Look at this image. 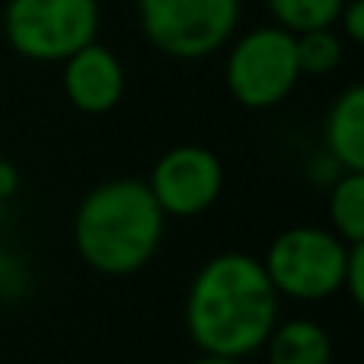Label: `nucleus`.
<instances>
[{"label":"nucleus","mask_w":364,"mask_h":364,"mask_svg":"<svg viewBox=\"0 0 364 364\" xmlns=\"http://www.w3.org/2000/svg\"><path fill=\"white\" fill-rule=\"evenodd\" d=\"M144 38L166 58L201 61L227 48L243 0H134Z\"/></svg>","instance_id":"20e7f679"},{"label":"nucleus","mask_w":364,"mask_h":364,"mask_svg":"<svg viewBox=\"0 0 364 364\" xmlns=\"http://www.w3.org/2000/svg\"><path fill=\"white\" fill-rule=\"evenodd\" d=\"M346 0H265L269 16L278 29L291 36H304L314 29H329L339 19Z\"/></svg>","instance_id":"f8f14e48"},{"label":"nucleus","mask_w":364,"mask_h":364,"mask_svg":"<svg viewBox=\"0 0 364 364\" xmlns=\"http://www.w3.org/2000/svg\"><path fill=\"white\" fill-rule=\"evenodd\" d=\"M262 348L269 364H333V339L314 320L275 323Z\"/></svg>","instance_id":"9d476101"},{"label":"nucleus","mask_w":364,"mask_h":364,"mask_svg":"<svg viewBox=\"0 0 364 364\" xmlns=\"http://www.w3.org/2000/svg\"><path fill=\"white\" fill-rule=\"evenodd\" d=\"M329 230L346 243H364V173H339L326 195Z\"/></svg>","instance_id":"9b49d317"},{"label":"nucleus","mask_w":364,"mask_h":364,"mask_svg":"<svg viewBox=\"0 0 364 364\" xmlns=\"http://www.w3.org/2000/svg\"><path fill=\"white\" fill-rule=\"evenodd\" d=\"M100 0H6L4 36L19 58L36 64L68 61L96 42Z\"/></svg>","instance_id":"423d86ee"},{"label":"nucleus","mask_w":364,"mask_h":364,"mask_svg":"<svg viewBox=\"0 0 364 364\" xmlns=\"http://www.w3.org/2000/svg\"><path fill=\"white\" fill-rule=\"evenodd\" d=\"M323 144L342 173H364V87L352 83L336 96L323 122Z\"/></svg>","instance_id":"1a4fd4ad"},{"label":"nucleus","mask_w":364,"mask_h":364,"mask_svg":"<svg viewBox=\"0 0 364 364\" xmlns=\"http://www.w3.org/2000/svg\"><path fill=\"white\" fill-rule=\"evenodd\" d=\"M166 214L144 179L119 176L93 186L74 211V246L93 272L125 278L151 265L164 243Z\"/></svg>","instance_id":"f03ea898"},{"label":"nucleus","mask_w":364,"mask_h":364,"mask_svg":"<svg viewBox=\"0 0 364 364\" xmlns=\"http://www.w3.org/2000/svg\"><path fill=\"white\" fill-rule=\"evenodd\" d=\"M352 246L329 227H288L269 243L262 269L278 297L316 304L342 291Z\"/></svg>","instance_id":"7ed1b4c3"},{"label":"nucleus","mask_w":364,"mask_h":364,"mask_svg":"<svg viewBox=\"0 0 364 364\" xmlns=\"http://www.w3.org/2000/svg\"><path fill=\"white\" fill-rule=\"evenodd\" d=\"M64 64V96L83 115H106L125 96V68L119 55L102 42H90Z\"/></svg>","instance_id":"6e6552de"},{"label":"nucleus","mask_w":364,"mask_h":364,"mask_svg":"<svg viewBox=\"0 0 364 364\" xmlns=\"http://www.w3.org/2000/svg\"><path fill=\"white\" fill-rule=\"evenodd\" d=\"M188 364H243L240 358H220V355H198L195 361H188Z\"/></svg>","instance_id":"f3484780"},{"label":"nucleus","mask_w":364,"mask_h":364,"mask_svg":"<svg viewBox=\"0 0 364 364\" xmlns=\"http://www.w3.org/2000/svg\"><path fill=\"white\" fill-rule=\"evenodd\" d=\"M19 188V170L6 160H0V198H13Z\"/></svg>","instance_id":"dca6fc26"},{"label":"nucleus","mask_w":364,"mask_h":364,"mask_svg":"<svg viewBox=\"0 0 364 364\" xmlns=\"http://www.w3.org/2000/svg\"><path fill=\"white\" fill-rule=\"evenodd\" d=\"M294 48L301 77H329L333 70H339L342 58H346V38L339 36L336 26H329V29L294 36Z\"/></svg>","instance_id":"ddd939ff"},{"label":"nucleus","mask_w":364,"mask_h":364,"mask_svg":"<svg viewBox=\"0 0 364 364\" xmlns=\"http://www.w3.org/2000/svg\"><path fill=\"white\" fill-rule=\"evenodd\" d=\"M336 29L346 42L361 45L364 42V0H346L336 19Z\"/></svg>","instance_id":"4468645a"},{"label":"nucleus","mask_w":364,"mask_h":364,"mask_svg":"<svg viewBox=\"0 0 364 364\" xmlns=\"http://www.w3.org/2000/svg\"><path fill=\"white\" fill-rule=\"evenodd\" d=\"M342 291H348L355 307H361L364 301V243H355L352 252H348V265H346V282H342Z\"/></svg>","instance_id":"2eb2a0df"},{"label":"nucleus","mask_w":364,"mask_h":364,"mask_svg":"<svg viewBox=\"0 0 364 364\" xmlns=\"http://www.w3.org/2000/svg\"><path fill=\"white\" fill-rule=\"evenodd\" d=\"M275 294L262 259L250 252L211 256L186 291V333L201 355L250 358L265 346L278 323Z\"/></svg>","instance_id":"f257e3e1"},{"label":"nucleus","mask_w":364,"mask_h":364,"mask_svg":"<svg viewBox=\"0 0 364 364\" xmlns=\"http://www.w3.org/2000/svg\"><path fill=\"white\" fill-rule=\"evenodd\" d=\"M301 83L294 36L275 23L256 26L227 42L224 87L243 109H275Z\"/></svg>","instance_id":"39448f33"},{"label":"nucleus","mask_w":364,"mask_h":364,"mask_svg":"<svg viewBox=\"0 0 364 364\" xmlns=\"http://www.w3.org/2000/svg\"><path fill=\"white\" fill-rule=\"evenodd\" d=\"M147 188L166 218H198L211 211L224 192V164L201 144L170 147L154 164Z\"/></svg>","instance_id":"0eeeda50"}]
</instances>
